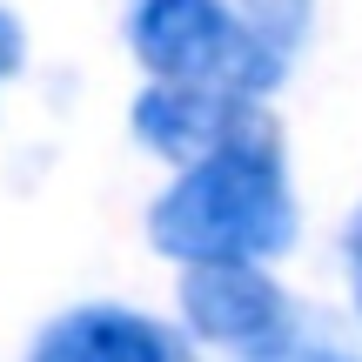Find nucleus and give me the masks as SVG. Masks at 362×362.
Wrapping results in <instances>:
<instances>
[{
	"mask_svg": "<svg viewBox=\"0 0 362 362\" xmlns=\"http://www.w3.org/2000/svg\"><path fill=\"white\" fill-rule=\"evenodd\" d=\"M181 309H188L194 336L221 342V349H242V356L288 329V302L248 262H194V275L181 282Z\"/></svg>",
	"mask_w": 362,
	"mask_h": 362,
	"instance_id": "nucleus-3",
	"label": "nucleus"
},
{
	"mask_svg": "<svg viewBox=\"0 0 362 362\" xmlns=\"http://www.w3.org/2000/svg\"><path fill=\"white\" fill-rule=\"evenodd\" d=\"M128 34L161 81H215L235 94H262L282 81V47H269L221 0H134Z\"/></svg>",
	"mask_w": 362,
	"mask_h": 362,
	"instance_id": "nucleus-2",
	"label": "nucleus"
},
{
	"mask_svg": "<svg viewBox=\"0 0 362 362\" xmlns=\"http://www.w3.org/2000/svg\"><path fill=\"white\" fill-rule=\"evenodd\" d=\"M242 101L248 94L215 88V81H168V88H148L134 101V134L148 148H161V155H175V161H194L208 148L235 141L242 128H255V115Z\"/></svg>",
	"mask_w": 362,
	"mask_h": 362,
	"instance_id": "nucleus-4",
	"label": "nucleus"
},
{
	"mask_svg": "<svg viewBox=\"0 0 362 362\" xmlns=\"http://www.w3.org/2000/svg\"><path fill=\"white\" fill-rule=\"evenodd\" d=\"M349 275H356V302H362V215H356V228H349Z\"/></svg>",
	"mask_w": 362,
	"mask_h": 362,
	"instance_id": "nucleus-8",
	"label": "nucleus"
},
{
	"mask_svg": "<svg viewBox=\"0 0 362 362\" xmlns=\"http://www.w3.org/2000/svg\"><path fill=\"white\" fill-rule=\"evenodd\" d=\"M242 362H349L342 349H322V342H302L296 329H282L275 342H262V349H248Z\"/></svg>",
	"mask_w": 362,
	"mask_h": 362,
	"instance_id": "nucleus-6",
	"label": "nucleus"
},
{
	"mask_svg": "<svg viewBox=\"0 0 362 362\" xmlns=\"http://www.w3.org/2000/svg\"><path fill=\"white\" fill-rule=\"evenodd\" d=\"M161 255L175 262H255L296 242V202L269 128H242L235 141L188 161V175L148 215Z\"/></svg>",
	"mask_w": 362,
	"mask_h": 362,
	"instance_id": "nucleus-1",
	"label": "nucleus"
},
{
	"mask_svg": "<svg viewBox=\"0 0 362 362\" xmlns=\"http://www.w3.org/2000/svg\"><path fill=\"white\" fill-rule=\"evenodd\" d=\"M27 362H181V349L134 309H74L34 342Z\"/></svg>",
	"mask_w": 362,
	"mask_h": 362,
	"instance_id": "nucleus-5",
	"label": "nucleus"
},
{
	"mask_svg": "<svg viewBox=\"0 0 362 362\" xmlns=\"http://www.w3.org/2000/svg\"><path fill=\"white\" fill-rule=\"evenodd\" d=\"M21 54H27V40H21V27H13L7 13H0V81H7L13 67H21Z\"/></svg>",
	"mask_w": 362,
	"mask_h": 362,
	"instance_id": "nucleus-7",
	"label": "nucleus"
}]
</instances>
